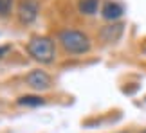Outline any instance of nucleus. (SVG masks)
I'll return each mask as SVG.
<instances>
[{"label":"nucleus","instance_id":"nucleus-1","mask_svg":"<svg viewBox=\"0 0 146 133\" xmlns=\"http://www.w3.org/2000/svg\"><path fill=\"white\" fill-rule=\"evenodd\" d=\"M27 54L42 65H49L56 59V41L49 36H33L25 45Z\"/></svg>","mask_w":146,"mask_h":133},{"label":"nucleus","instance_id":"nucleus-2","mask_svg":"<svg viewBox=\"0 0 146 133\" xmlns=\"http://www.w3.org/2000/svg\"><path fill=\"white\" fill-rule=\"evenodd\" d=\"M58 41L69 54H87L92 49V41L85 32L76 29H63L58 34Z\"/></svg>","mask_w":146,"mask_h":133},{"label":"nucleus","instance_id":"nucleus-3","mask_svg":"<svg viewBox=\"0 0 146 133\" xmlns=\"http://www.w3.org/2000/svg\"><path fill=\"white\" fill-rule=\"evenodd\" d=\"M38 14H40V4L38 0H20L18 7H16V16L18 22L24 25H29L33 22H36Z\"/></svg>","mask_w":146,"mask_h":133},{"label":"nucleus","instance_id":"nucleus-4","mask_svg":"<svg viewBox=\"0 0 146 133\" xmlns=\"http://www.w3.org/2000/svg\"><path fill=\"white\" fill-rule=\"evenodd\" d=\"M25 83H27L29 88H33V90H36V92H45V90L52 88V77L42 68L31 70L29 74L25 76Z\"/></svg>","mask_w":146,"mask_h":133},{"label":"nucleus","instance_id":"nucleus-5","mask_svg":"<svg viewBox=\"0 0 146 133\" xmlns=\"http://www.w3.org/2000/svg\"><path fill=\"white\" fill-rule=\"evenodd\" d=\"M123 13H125V9H123V5H119L117 2H112V0H108V2L103 4V9H101V14H103L105 20H119Z\"/></svg>","mask_w":146,"mask_h":133},{"label":"nucleus","instance_id":"nucleus-6","mask_svg":"<svg viewBox=\"0 0 146 133\" xmlns=\"http://www.w3.org/2000/svg\"><path fill=\"white\" fill-rule=\"evenodd\" d=\"M123 24H114V25H105L103 29H101L99 32V36H101V40L106 41V43H112V41H117L121 38L123 34Z\"/></svg>","mask_w":146,"mask_h":133},{"label":"nucleus","instance_id":"nucleus-7","mask_svg":"<svg viewBox=\"0 0 146 133\" xmlns=\"http://www.w3.org/2000/svg\"><path fill=\"white\" fill-rule=\"evenodd\" d=\"M16 104L27 106V108H36V106H43V104H45V99L42 95H35V93H25V95H20L16 99Z\"/></svg>","mask_w":146,"mask_h":133},{"label":"nucleus","instance_id":"nucleus-8","mask_svg":"<svg viewBox=\"0 0 146 133\" xmlns=\"http://www.w3.org/2000/svg\"><path fill=\"white\" fill-rule=\"evenodd\" d=\"M99 4H101V0H80L78 2V11L85 16H92L98 13Z\"/></svg>","mask_w":146,"mask_h":133},{"label":"nucleus","instance_id":"nucleus-9","mask_svg":"<svg viewBox=\"0 0 146 133\" xmlns=\"http://www.w3.org/2000/svg\"><path fill=\"white\" fill-rule=\"evenodd\" d=\"M13 5H15V0H0V16L5 18L13 13Z\"/></svg>","mask_w":146,"mask_h":133},{"label":"nucleus","instance_id":"nucleus-10","mask_svg":"<svg viewBox=\"0 0 146 133\" xmlns=\"http://www.w3.org/2000/svg\"><path fill=\"white\" fill-rule=\"evenodd\" d=\"M9 51V47H0V58L2 56H5V52Z\"/></svg>","mask_w":146,"mask_h":133},{"label":"nucleus","instance_id":"nucleus-11","mask_svg":"<svg viewBox=\"0 0 146 133\" xmlns=\"http://www.w3.org/2000/svg\"><path fill=\"white\" fill-rule=\"evenodd\" d=\"M143 133H146V130H143Z\"/></svg>","mask_w":146,"mask_h":133},{"label":"nucleus","instance_id":"nucleus-12","mask_svg":"<svg viewBox=\"0 0 146 133\" xmlns=\"http://www.w3.org/2000/svg\"><path fill=\"white\" fill-rule=\"evenodd\" d=\"M121 133H126V131H121Z\"/></svg>","mask_w":146,"mask_h":133}]
</instances>
